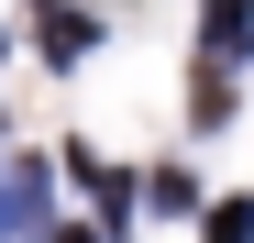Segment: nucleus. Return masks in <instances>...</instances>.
<instances>
[{"label": "nucleus", "instance_id": "obj_1", "mask_svg": "<svg viewBox=\"0 0 254 243\" xmlns=\"http://www.w3.org/2000/svg\"><path fill=\"white\" fill-rule=\"evenodd\" d=\"M33 221H45V177H33V166H0V243H22Z\"/></svg>", "mask_w": 254, "mask_h": 243}, {"label": "nucleus", "instance_id": "obj_2", "mask_svg": "<svg viewBox=\"0 0 254 243\" xmlns=\"http://www.w3.org/2000/svg\"><path fill=\"white\" fill-rule=\"evenodd\" d=\"M210 56H221V66L254 56V0H210Z\"/></svg>", "mask_w": 254, "mask_h": 243}, {"label": "nucleus", "instance_id": "obj_3", "mask_svg": "<svg viewBox=\"0 0 254 243\" xmlns=\"http://www.w3.org/2000/svg\"><path fill=\"white\" fill-rule=\"evenodd\" d=\"M89 33H100L89 11H56V22H45V56H56V66H77V56H89Z\"/></svg>", "mask_w": 254, "mask_h": 243}, {"label": "nucleus", "instance_id": "obj_4", "mask_svg": "<svg viewBox=\"0 0 254 243\" xmlns=\"http://www.w3.org/2000/svg\"><path fill=\"white\" fill-rule=\"evenodd\" d=\"M210 243H254V199H221L210 210Z\"/></svg>", "mask_w": 254, "mask_h": 243}, {"label": "nucleus", "instance_id": "obj_5", "mask_svg": "<svg viewBox=\"0 0 254 243\" xmlns=\"http://www.w3.org/2000/svg\"><path fill=\"white\" fill-rule=\"evenodd\" d=\"M66 243H89V232H66Z\"/></svg>", "mask_w": 254, "mask_h": 243}]
</instances>
